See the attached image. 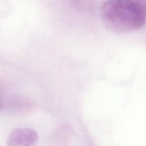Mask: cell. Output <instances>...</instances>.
<instances>
[{"instance_id":"cell-1","label":"cell","mask_w":146,"mask_h":146,"mask_svg":"<svg viewBox=\"0 0 146 146\" xmlns=\"http://www.w3.org/2000/svg\"><path fill=\"white\" fill-rule=\"evenodd\" d=\"M100 16L106 27L116 33L137 30L145 22V14L136 0H106Z\"/></svg>"},{"instance_id":"cell-2","label":"cell","mask_w":146,"mask_h":146,"mask_svg":"<svg viewBox=\"0 0 146 146\" xmlns=\"http://www.w3.org/2000/svg\"><path fill=\"white\" fill-rule=\"evenodd\" d=\"M37 133L30 128H17L12 131L7 141V146H36Z\"/></svg>"},{"instance_id":"cell-3","label":"cell","mask_w":146,"mask_h":146,"mask_svg":"<svg viewBox=\"0 0 146 146\" xmlns=\"http://www.w3.org/2000/svg\"><path fill=\"white\" fill-rule=\"evenodd\" d=\"M142 10L146 14V0H136Z\"/></svg>"}]
</instances>
